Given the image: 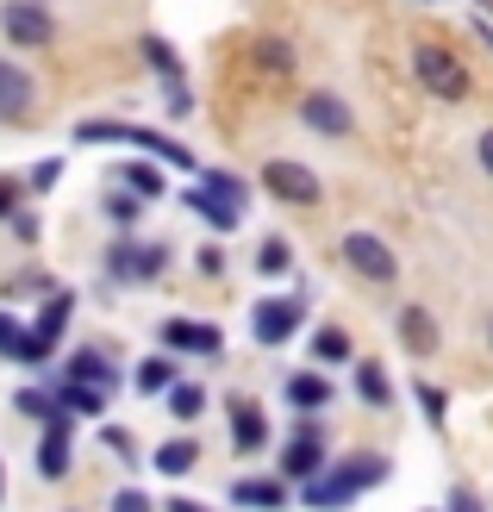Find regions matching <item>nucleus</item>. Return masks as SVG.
<instances>
[{
    "label": "nucleus",
    "mask_w": 493,
    "mask_h": 512,
    "mask_svg": "<svg viewBox=\"0 0 493 512\" xmlns=\"http://www.w3.org/2000/svg\"><path fill=\"white\" fill-rule=\"evenodd\" d=\"M138 50H144V63L163 75V88H169V94H181V88H188V82H181V57H175V44H169V38L144 32V44H138Z\"/></svg>",
    "instance_id": "cd10ccee"
},
{
    "label": "nucleus",
    "mask_w": 493,
    "mask_h": 512,
    "mask_svg": "<svg viewBox=\"0 0 493 512\" xmlns=\"http://www.w3.org/2000/svg\"><path fill=\"white\" fill-rule=\"evenodd\" d=\"M225 413H231V456H256V450H269V413H263V400L231 394V400H225Z\"/></svg>",
    "instance_id": "9b49d317"
},
{
    "label": "nucleus",
    "mask_w": 493,
    "mask_h": 512,
    "mask_svg": "<svg viewBox=\"0 0 493 512\" xmlns=\"http://www.w3.org/2000/svg\"><path fill=\"white\" fill-rule=\"evenodd\" d=\"M163 512H213L206 500H188V494H175V500H163Z\"/></svg>",
    "instance_id": "a18cd8bd"
},
{
    "label": "nucleus",
    "mask_w": 493,
    "mask_h": 512,
    "mask_svg": "<svg viewBox=\"0 0 493 512\" xmlns=\"http://www.w3.org/2000/svg\"><path fill=\"white\" fill-rule=\"evenodd\" d=\"M63 381H82V388H100V394H113L119 388V375H113V356L107 350H75L69 363H63Z\"/></svg>",
    "instance_id": "a211bd4d"
},
{
    "label": "nucleus",
    "mask_w": 493,
    "mask_h": 512,
    "mask_svg": "<svg viewBox=\"0 0 493 512\" xmlns=\"http://www.w3.org/2000/svg\"><path fill=\"white\" fill-rule=\"evenodd\" d=\"M344 263L362 281H375V288H387V281L400 275V256H394V244H387L381 232H344Z\"/></svg>",
    "instance_id": "6e6552de"
},
{
    "label": "nucleus",
    "mask_w": 493,
    "mask_h": 512,
    "mask_svg": "<svg viewBox=\"0 0 493 512\" xmlns=\"http://www.w3.org/2000/svg\"><path fill=\"white\" fill-rule=\"evenodd\" d=\"M444 512H487V500H481L475 488H450V500H444Z\"/></svg>",
    "instance_id": "ea45409f"
},
{
    "label": "nucleus",
    "mask_w": 493,
    "mask_h": 512,
    "mask_svg": "<svg viewBox=\"0 0 493 512\" xmlns=\"http://www.w3.org/2000/svg\"><path fill=\"white\" fill-rule=\"evenodd\" d=\"M200 188H206V194H219L225 207H244V200H250V188H244L231 169H200Z\"/></svg>",
    "instance_id": "72a5a7b5"
},
{
    "label": "nucleus",
    "mask_w": 493,
    "mask_h": 512,
    "mask_svg": "<svg viewBox=\"0 0 493 512\" xmlns=\"http://www.w3.org/2000/svg\"><path fill=\"white\" fill-rule=\"evenodd\" d=\"M194 263H200V275H225V250H219V244H200Z\"/></svg>",
    "instance_id": "a19ab883"
},
{
    "label": "nucleus",
    "mask_w": 493,
    "mask_h": 512,
    "mask_svg": "<svg viewBox=\"0 0 493 512\" xmlns=\"http://www.w3.org/2000/svg\"><path fill=\"white\" fill-rule=\"evenodd\" d=\"M163 406H169L175 425H194V419L206 413V388H200V381H175V388L163 394Z\"/></svg>",
    "instance_id": "c756f323"
},
{
    "label": "nucleus",
    "mask_w": 493,
    "mask_h": 512,
    "mask_svg": "<svg viewBox=\"0 0 493 512\" xmlns=\"http://www.w3.org/2000/svg\"><path fill=\"white\" fill-rule=\"evenodd\" d=\"M281 394H288L294 413H325L337 388H331V375H319V369H294L288 381H281Z\"/></svg>",
    "instance_id": "f3484780"
},
{
    "label": "nucleus",
    "mask_w": 493,
    "mask_h": 512,
    "mask_svg": "<svg viewBox=\"0 0 493 512\" xmlns=\"http://www.w3.org/2000/svg\"><path fill=\"white\" fill-rule=\"evenodd\" d=\"M325 463H331V431H325L319 413H300L294 431H288V444H281V456H275V475L288 481V488H300V481H313Z\"/></svg>",
    "instance_id": "f03ea898"
},
{
    "label": "nucleus",
    "mask_w": 493,
    "mask_h": 512,
    "mask_svg": "<svg viewBox=\"0 0 493 512\" xmlns=\"http://www.w3.org/2000/svg\"><path fill=\"white\" fill-rule=\"evenodd\" d=\"M100 444H107V450L119 456V463H138V444H132V431H119V425H107V431H100Z\"/></svg>",
    "instance_id": "4c0bfd02"
},
{
    "label": "nucleus",
    "mask_w": 493,
    "mask_h": 512,
    "mask_svg": "<svg viewBox=\"0 0 493 512\" xmlns=\"http://www.w3.org/2000/svg\"><path fill=\"white\" fill-rule=\"evenodd\" d=\"M19 338H25V319L0 306V356H13V350H19Z\"/></svg>",
    "instance_id": "58836bf2"
},
{
    "label": "nucleus",
    "mask_w": 493,
    "mask_h": 512,
    "mask_svg": "<svg viewBox=\"0 0 493 512\" xmlns=\"http://www.w3.org/2000/svg\"><path fill=\"white\" fill-rule=\"evenodd\" d=\"M263 194L281 200V207H319V200H325V182H319L306 163H294V157H269V163H263Z\"/></svg>",
    "instance_id": "423d86ee"
},
{
    "label": "nucleus",
    "mask_w": 493,
    "mask_h": 512,
    "mask_svg": "<svg viewBox=\"0 0 493 512\" xmlns=\"http://www.w3.org/2000/svg\"><path fill=\"white\" fill-rule=\"evenodd\" d=\"M50 394H57V406H63V413L69 419H100V413H107V406H113V394H100V388H82V381H50Z\"/></svg>",
    "instance_id": "b1692460"
},
{
    "label": "nucleus",
    "mask_w": 493,
    "mask_h": 512,
    "mask_svg": "<svg viewBox=\"0 0 493 512\" xmlns=\"http://www.w3.org/2000/svg\"><path fill=\"white\" fill-rule=\"evenodd\" d=\"M157 344H163L169 356H219V350H225V331H219L213 319H188V313H175V319H163Z\"/></svg>",
    "instance_id": "1a4fd4ad"
},
{
    "label": "nucleus",
    "mask_w": 493,
    "mask_h": 512,
    "mask_svg": "<svg viewBox=\"0 0 493 512\" xmlns=\"http://www.w3.org/2000/svg\"><path fill=\"white\" fill-rule=\"evenodd\" d=\"M75 144H132L138 157H150V163H169V169H194V175H200L194 150H188V144H175V138H163V132H150V125H119V119H82V125H75Z\"/></svg>",
    "instance_id": "f257e3e1"
},
{
    "label": "nucleus",
    "mask_w": 493,
    "mask_h": 512,
    "mask_svg": "<svg viewBox=\"0 0 493 512\" xmlns=\"http://www.w3.org/2000/svg\"><path fill=\"white\" fill-rule=\"evenodd\" d=\"M0 500H7V475H0Z\"/></svg>",
    "instance_id": "49530a36"
},
{
    "label": "nucleus",
    "mask_w": 493,
    "mask_h": 512,
    "mask_svg": "<svg viewBox=\"0 0 493 512\" xmlns=\"http://www.w3.org/2000/svg\"><path fill=\"white\" fill-rule=\"evenodd\" d=\"M394 338H400V350L406 356H437V344H444V325L431 319V306H400L394 313Z\"/></svg>",
    "instance_id": "f8f14e48"
},
{
    "label": "nucleus",
    "mask_w": 493,
    "mask_h": 512,
    "mask_svg": "<svg viewBox=\"0 0 493 512\" xmlns=\"http://www.w3.org/2000/svg\"><path fill=\"white\" fill-rule=\"evenodd\" d=\"M175 381H181V356H169V350H150L144 363L132 369V388H138L144 400H157V394H169Z\"/></svg>",
    "instance_id": "aec40b11"
},
{
    "label": "nucleus",
    "mask_w": 493,
    "mask_h": 512,
    "mask_svg": "<svg viewBox=\"0 0 493 512\" xmlns=\"http://www.w3.org/2000/svg\"><path fill=\"white\" fill-rule=\"evenodd\" d=\"M0 219H19V182L0 175Z\"/></svg>",
    "instance_id": "79ce46f5"
},
{
    "label": "nucleus",
    "mask_w": 493,
    "mask_h": 512,
    "mask_svg": "<svg viewBox=\"0 0 493 512\" xmlns=\"http://www.w3.org/2000/svg\"><path fill=\"white\" fill-rule=\"evenodd\" d=\"M181 207H188L194 219H206V225H213L219 238H231V232H238V225H244V207H225V200H219V194H206L200 182H194L188 194H181Z\"/></svg>",
    "instance_id": "6ab92c4d"
},
{
    "label": "nucleus",
    "mask_w": 493,
    "mask_h": 512,
    "mask_svg": "<svg viewBox=\"0 0 493 512\" xmlns=\"http://www.w3.org/2000/svg\"><path fill=\"white\" fill-rule=\"evenodd\" d=\"M412 400H419V413H425V425H431V431H444V425H450V394L437 388V381H425V375H419V381H412Z\"/></svg>",
    "instance_id": "473e14b6"
},
{
    "label": "nucleus",
    "mask_w": 493,
    "mask_h": 512,
    "mask_svg": "<svg viewBox=\"0 0 493 512\" xmlns=\"http://www.w3.org/2000/svg\"><path fill=\"white\" fill-rule=\"evenodd\" d=\"M169 269V244H144V238H119L107 250V281H119V288H150Z\"/></svg>",
    "instance_id": "39448f33"
},
{
    "label": "nucleus",
    "mask_w": 493,
    "mask_h": 512,
    "mask_svg": "<svg viewBox=\"0 0 493 512\" xmlns=\"http://www.w3.org/2000/svg\"><path fill=\"white\" fill-rule=\"evenodd\" d=\"M300 125H306V132H319V138H350L356 132V113H350L344 94L313 88V94H300Z\"/></svg>",
    "instance_id": "9d476101"
},
{
    "label": "nucleus",
    "mask_w": 493,
    "mask_h": 512,
    "mask_svg": "<svg viewBox=\"0 0 493 512\" xmlns=\"http://www.w3.org/2000/svg\"><path fill=\"white\" fill-rule=\"evenodd\" d=\"M487 344H493V319H487Z\"/></svg>",
    "instance_id": "de8ad7c7"
},
{
    "label": "nucleus",
    "mask_w": 493,
    "mask_h": 512,
    "mask_svg": "<svg viewBox=\"0 0 493 512\" xmlns=\"http://www.w3.org/2000/svg\"><path fill=\"white\" fill-rule=\"evenodd\" d=\"M250 63L263 75H294V44L288 38H256L250 44Z\"/></svg>",
    "instance_id": "7c9ffc66"
},
{
    "label": "nucleus",
    "mask_w": 493,
    "mask_h": 512,
    "mask_svg": "<svg viewBox=\"0 0 493 512\" xmlns=\"http://www.w3.org/2000/svg\"><path fill=\"white\" fill-rule=\"evenodd\" d=\"M356 400L369 406V413H387V406H394V381H387V369L375 363V356H356Z\"/></svg>",
    "instance_id": "5701e85b"
},
{
    "label": "nucleus",
    "mask_w": 493,
    "mask_h": 512,
    "mask_svg": "<svg viewBox=\"0 0 493 512\" xmlns=\"http://www.w3.org/2000/svg\"><path fill=\"white\" fill-rule=\"evenodd\" d=\"M44 7H50V0H44Z\"/></svg>",
    "instance_id": "09e8293b"
},
{
    "label": "nucleus",
    "mask_w": 493,
    "mask_h": 512,
    "mask_svg": "<svg viewBox=\"0 0 493 512\" xmlns=\"http://www.w3.org/2000/svg\"><path fill=\"white\" fill-rule=\"evenodd\" d=\"M13 406H19L25 419H38V425H69V431H75V419L57 406V394H50V388H19V394H13Z\"/></svg>",
    "instance_id": "c85d7f7f"
},
{
    "label": "nucleus",
    "mask_w": 493,
    "mask_h": 512,
    "mask_svg": "<svg viewBox=\"0 0 493 512\" xmlns=\"http://www.w3.org/2000/svg\"><path fill=\"white\" fill-rule=\"evenodd\" d=\"M138 213H144V200H138V194H125V188H113V194H107V219L119 225V238H132Z\"/></svg>",
    "instance_id": "f704fd0d"
},
{
    "label": "nucleus",
    "mask_w": 493,
    "mask_h": 512,
    "mask_svg": "<svg viewBox=\"0 0 493 512\" xmlns=\"http://www.w3.org/2000/svg\"><path fill=\"white\" fill-rule=\"evenodd\" d=\"M107 512H163V506H157V500H150L144 488H119V494L107 500Z\"/></svg>",
    "instance_id": "e433bc0d"
},
{
    "label": "nucleus",
    "mask_w": 493,
    "mask_h": 512,
    "mask_svg": "<svg viewBox=\"0 0 493 512\" xmlns=\"http://www.w3.org/2000/svg\"><path fill=\"white\" fill-rule=\"evenodd\" d=\"M256 275H263V281L294 275V244L288 238H263V244H256Z\"/></svg>",
    "instance_id": "2f4dec72"
},
{
    "label": "nucleus",
    "mask_w": 493,
    "mask_h": 512,
    "mask_svg": "<svg viewBox=\"0 0 493 512\" xmlns=\"http://www.w3.org/2000/svg\"><path fill=\"white\" fill-rule=\"evenodd\" d=\"M475 163H481V175H493V125L475 138Z\"/></svg>",
    "instance_id": "37998d69"
},
{
    "label": "nucleus",
    "mask_w": 493,
    "mask_h": 512,
    "mask_svg": "<svg viewBox=\"0 0 493 512\" xmlns=\"http://www.w3.org/2000/svg\"><path fill=\"white\" fill-rule=\"evenodd\" d=\"M294 500H300L306 512H344V506H356V488H350V481L325 463L313 481H300V488H294Z\"/></svg>",
    "instance_id": "4468645a"
},
{
    "label": "nucleus",
    "mask_w": 493,
    "mask_h": 512,
    "mask_svg": "<svg viewBox=\"0 0 493 512\" xmlns=\"http://www.w3.org/2000/svg\"><path fill=\"white\" fill-rule=\"evenodd\" d=\"M69 469H75L69 425H44V438H38V475H44V481H63Z\"/></svg>",
    "instance_id": "a878e982"
},
{
    "label": "nucleus",
    "mask_w": 493,
    "mask_h": 512,
    "mask_svg": "<svg viewBox=\"0 0 493 512\" xmlns=\"http://www.w3.org/2000/svg\"><path fill=\"white\" fill-rule=\"evenodd\" d=\"M313 363H319V369H344V363H356V344H350L344 325H319V331H313Z\"/></svg>",
    "instance_id": "bb28decb"
},
{
    "label": "nucleus",
    "mask_w": 493,
    "mask_h": 512,
    "mask_svg": "<svg viewBox=\"0 0 493 512\" xmlns=\"http://www.w3.org/2000/svg\"><path fill=\"white\" fill-rule=\"evenodd\" d=\"M13 232H19V244H38V213H19Z\"/></svg>",
    "instance_id": "c03bdc74"
},
{
    "label": "nucleus",
    "mask_w": 493,
    "mask_h": 512,
    "mask_svg": "<svg viewBox=\"0 0 493 512\" xmlns=\"http://www.w3.org/2000/svg\"><path fill=\"white\" fill-rule=\"evenodd\" d=\"M57 182H63V157H44V163H32V175H25V188H32V194H50Z\"/></svg>",
    "instance_id": "c9c22d12"
},
{
    "label": "nucleus",
    "mask_w": 493,
    "mask_h": 512,
    "mask_svg": "<svg viewBox=\"0 0 493 512\" xmlns=\"http://www.w3.org/2000/svg\"><path fill=\"white\" fill-rule=\"evenodd\" d=\"M32 107H38V82H32V69H19V63L0 57V125H19Z\"/></svg>",
    "instance_id": "2eb2a0df"
},
{
    "label": "nucleus",
    "mask_w": 493,
    "mask_h": 512,
    "mask_svg": "<svg viewBox=\"0 0 493 512\" xmlns=\"http://www.w3.org/2000/svg\"><path fill=\"white\" fill-rule=\"evenodd\" d=\"M294 488L281 475H238L231 481V506H244V512H288Z\"/></svg>",
    "instance_id": "ddd939ff"
},
{
    "label": "nucleus",
    "mask_w": 493,
    "mask_h": 512,
    "mask_svg": "<svg viewBox=\"0 0 493 512\" xmlns=\"http://www.w3.org/2000/svg\"><path fill=\"white\" fill-rule=\"evenodd\" d=\"M331 469L356 488V500H362V494H375V488H387V475H394V463H387L381 450H350V456H337Z\"/></svg>",
    "instance_id": "dca6fc26"
},
{
    "label": "nucleus",
    "mask_w": 493,
    "mask_h": 512,
    "mask_svg": "<svg viewBox=\"0 0 493 512\" xmlns=\"http://www.w3.org/2000/svg\"><path fill=\"white\" fill-rule=\"evenodd\" d=\"M412 75H419V88L431 94V100H469V88H475V75L462 69V57L450 44H419L412 50Z\"/></svg>",
    "instance_id": "7ed1b4c3"
},
{
    "label": "nucleus",
    "mask_w": 493,
    "mask_h": 512,
    "mask_svg": "<svg viewBox=\"0 0 493 512\" xmlns=\"http://www.w3.org/2000/svg\"><path fill=\"white\" fill-rule=\"evenodd\" d=\"M69 319H75V288H50V300L38 306V319H32V331L57 350L63 344V331H69Z\"/></svg>",
    "instance_id": "4be33fe9"
},
{
    "label": "nucleus",
    "mask_w": 493,
    "mask_h": 512,
    "mask_svg": "<svg viewBox=\"0 0 493 512\" xmlns=\"http://www.w3.org/2000/svg\"><path fill=\"white\" fill-rule=\"evenodd\" d=\"M119 188L138 194V200H163V194H169V175L150 163V157H125V163H119Z\"/></svg>",
    "instance_id": "393cba45"
},
{
    "label": "nucleus",
    "mask_w": 493,
    "mask_h": 512,
    "mask_svg": "<svg viewBox=\"0 0 493 512\" xmlns=\"http://www.w3.org/2000/svg\"><path fill=\"white\" fill-rule=\"evenodd\" d=\"M0 32L19 50H44V44H57V13H50L44 0H7V7H0Z\"/></svg>",
    "instance_id": "0eeeda50"
},
{
    "label": "nucleus",
    "mask_w": 493,
    "mask_h": 512,
    "mask_svg": "<svg viewBox=\"0 0 493 512\" xmlns=\"http://www.w3.org/2000/svg\"><path fill=\"white\" fill-rule=\"evenodd\" d=\"M150 469L169 475V481L194 475V469H200V438H188V431H181V438H163L157 450H150Z\"/></svg>",
    "instance_id": "412c9836"
},
{
    "label": "nucleus",
    "mask_w": 493,
    "mask_h": 512,
    "mask_svg": "<svg viewBox=\"0 0 493 512\" xmlns=\"http://www.w3.org/2000/svg\"><path fill=\"white\" fill-rule=\"evenodd\" d=\"M300 331H306V288L300 294H269V300L250 306V338L263 344V350L294 344Z\"/></svg>",
    "instance_id": "20e7f679"
}]
</instances>
